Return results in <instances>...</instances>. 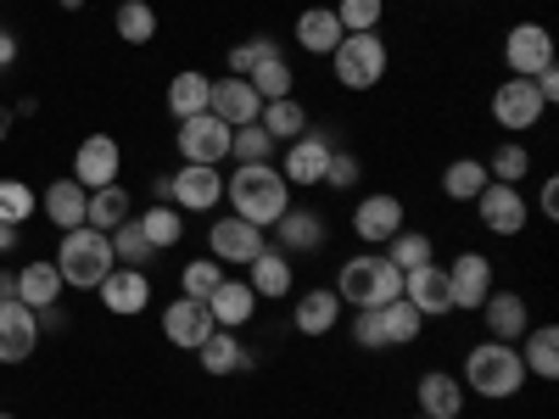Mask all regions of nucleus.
<instances>
[{"label": "nucleus", "mask_w": 559, "mask_h": 419, "mask_svg": "<svg viewBox=\"0 0 559 419\" xmlns=\"http://www.w3.org/2000/svg\"><path fill=\"white\" fill-rule=\"evenodd\" d=\"M247 84L258 89V101H280V96H292V68H286V57L258 62V68L247 73Z\"/></svg>", "instance_id": "58836bf2"}, {"label": "nucleus", "mask_w": 559, "mask_h": 419, "mask_svg": "<svg viewBox=\"0 0 559 419\" xmlns=\"http://www.w3.org/2000/svg\"><path fill=\"white\" fill-rule=\"evenodd\" d=\"M247 268H252L247 286H252L258 297H286V291H292V258H286V252H269V247H263Z\"/></svg>", "instance_id": "bb28decb"}, {"label": "nucleus", "mask_w": 559, "mask_h": 419, "mask_svg": "<svg viewBox=\"0 0 559 419\" xmlns=\"http://www.w3.org/2000/svg\"><path fill=\"white\" fill-rule=\"evenodd\" d=\"M62 297V274H57V263H28V268H17V302L23 308H51Z\"/></svg>", "instance_id": "b1692460"}, {"label": "nucleus", "mask_w": 559, "mask_h": 419, "mask_svg": "<svg viewBox=\"0 0 559 419\" xmlns=\"http://www.w3.org/2000/svg\"><path fill=\"white\" fill-rule=\"evenodd\" d=\"M543 218H559V184L554 179L543 184Z\"/></svg>", "instance_id": "3c124183"}, {"label": "nucleus", "mask_w": 559, "mask_h": 419, "mask_svg": "<svg viewBox=\"0 0 559 419\" xmlns=\"http://www.w3.org/2000/svg\"><path fill=\"white\" fill-rule=\"evenodd\" d=\"M269 57H280L274 39H247V45H236V51H229V73L247 79V73H252L258 62H269Z\"/></svg>", "instance_id": "de8ad7c7"}, {"label": "nucleus", "mask_w": 559, "mask_h": 419, "mask_svg": "<svg viewBox=\"0 0 559 419\" xmlns=\"http://www.w3.org/2000/svg\"><path fill=\"white\" fill-rule=\"evenodd\" d=\"M526 168H532L526 146H515V140H509V146H498V152H492V168H487V173H498V184H521V179H526Z\"/></svg>", "instance_id": "49530a36"}, {"label": "nucleus", "mask_w": 559, "mask_h": 419, "mask_svg": "<svg viewBox=\"0 0 559 419\" xmlns=\"http://www.w3.org/2000/svg\"><path fill=\"white\" fill-rule=\"evenodd\" d=\"M269 152H274V140L263 123H241L229 134V157H241V163H269Z\"/></svg>", "instance_id": "37998d69"}, {"label": "nucleus", "mask_w": 559, "mask_h": 419, "mask_svg": "<svg viewBox=\"0 0 559 419\" xmlns=\"http://www.w3.org/2000/svg\"><path fill=\"white\" fill-rule=\"evenodd\" d=\"M419 263H431V241L419 236V229H397L392 236V268H419Z\"/></svg>", "instance_id": "c03bdc74"}, {"label": "nucleus", "mask_w": 559, "mask_h": 419, "mask_svg": "<svg viewBox=\"0 0 559 419\" xmlns=\"http://www.w3.org/2000/svg\"><path fill=\"white\" fill-rule=\"evenodd\" d=\"M503 62L515 79H537L543 68H554V39L543 23H515L503 39Z\"/></svg>", "instance_id": "0eeeda50"}, {"label": "nucleus", "mask_w": 559, "mask_h": 419, "mask_svg": "<svg viewBox=\"0 0 559 419\" xmlns=\"http://www.w3.org/2000/svg\"><path fill=\"white\" fill-rule=\"evenodd\" d=\"M297 45H302V51H313V57H331L336 45H342L336 12H331V7H308V12L297 17Z\"/></svg>", "instance_id": "5701e85b"}, {"label": "nucleus", "mask_w": 559, "mask_h": 419, "mask_svg": "<svg viewBox=\"0 0 559 419\" xmlns=\"http://www.w3.org/2000/svg\"><path fill=\"white\" fill-rule=\"evenodd\" d=\"M0 302H17V274H0Z\"/></svg>", "instance_id": "864d4df0"}, {"label": "nucleus", "mask_w": 559, "mask_h": 419, "mask_svg": "<svg viewBox=\"0 0 559 419\" xmlns=\"http://www.w3.org/2000/svg\"><path fill=\"white\" fill-rule=\"evenodd\" d=\"M207 252H213L218 263H252V258L263 252V229L247 224V218H236V213H224V218H213V229H207Z\"/></svg>", "instance_id": "9d476101"}, {"label": "nucleus", "mask_w": 559, "mask_h": 419, "mask_svg": "<svg viewBox=\"0 0 559 419\" xmlns=\"http://www.w3.org/2000/svg\"><path fill=\"white\" fill-rule=\"evenodd\" d=\"M118 34H123V45H146L152 34H157V12L146 7V0H123L118 7Z\"/></svg>", "instance_id": "a19ab883"}, {"label": "nucleus", "mask_w": 559, "mask_h": 419, "mask_svg": "<svg viewBox=\"0 0 559 419\" xmlns=\"http://www.w3.org/2000/svg\"><path fill=\"white\" fill-rule=\"evenodd\" d=\"M17 247V224H0V252H12Z\"/></svg>", "instance_id": "5fc2aeb1"}, {"label": "nucleus", "mask_w": 559, "mask_h": 419, "mask_svg": "<svg viewBox=\"0 0 559 419\" xmlns=\"http://www.w3.org/2000/svg\"><path fill=\"white\" fill-rule=\"evenodd\" d=\"M381 7H386V0H342V7H331V12H336L342 34H376Z\"/></svg>", "instance_id": "79ce46f5"}, {"label": "nucleus", "mask_w": 559, "mask_h": 419, "mask_svg": "<svg viewBox=\"0 0 559 419\" xmlns=\"http://www.w3.org/2000/svg\"><path fill=\"white\" fill-rule=\"evenodd\" d=\"M481 313H487L492 342H521V336H526V302H521L515 291H492V297L481 302Z\"/></svg>", "instance_id": "4be33fe9"}, {"label": "nucleus", "mask_w": 559, "mask_h": 419, "mask_svg": "<svg viewBox=\"0 0 559 419\" xmlns=\"http://www.w3.org/2000/svg\"><path fill=\"white\" fill-rule=\"evenodd\" d=\"M96 291H102V308H107V313H123V319H134L140 308L152 302V279H146V268H123V263H118V268L102 279Z\"/></svg>", "instance_id": "4468645a"}, {"label": "nucleus", "mask_w": 559, "mask_h": 419, "mask_svg": "<svg viewBox=\"0 0 559 419\" xmlns=\"http://www.w3.org/2000/svg\"><path fill=\"white\" fill-rule=\"evenodd\" d=\"M280 241H286L292 252H313V247L324 241L319 213H308V207H302V213H292V207H286V213H280Z\"/></svg>", "instance_id": "f704fd0d"}, {"label": "nucleus", "mask_w": 559, "mask_h": 419, "mask_svg": "<svg viewBox=\"0 0 559 419\" xmlns=\"http://www.w3.org/2000/svg\"><path fill=\"white\" fill-rule=\"evenodd\" d=\"M481 184H487V168H481L476 157H459V163H448V173H442V191H448L453 202H476Z\"/></svg>", "instance_id": "c9c22d12"}, {"label": "nucleus", "mask_w": 559, "mask_h": 419, "mask_svg": "<svg viewBox=\"0 0 559 419\" xmlns=\"http://www.w3.org/2000/svg\"><path fill=\"white\" fill-rule=\"evenodd\" d=\"M0 419H12V414H7V408H0Z\"/></svg>", "instance_id": "13d9d810"}, {"label": "nucleus", "mask_w": 559, "mask_h": 419, "mask_svg": "<svg viewBox=\"0 0 559 419\" xmlns=\"http://www.w3.org/2000/svg\"><path fill=\"white\" fill-rule=\"evenodd\" d=\"M118 168H123V152L112 134H90L79 140L73 152V179L84 184V191H102V184H118Z\"/></svg>", "instance_id": "1a4fd4ad"}, {"label": "nucleus", "mask_w": 559, "mask_h": 419, "mask_svg": "<svg viewBox=\"0 0 559 419\" xmlns=\"http://www.w3.org/2000/svg\"><path fill=\"white\" fill-rule=\"evenodd\" d=\"M207 112H213V118H224L229 129H241V123H258L263 101H258V89H252L247 79H218V84H213Z\"/></svg>", "instance_id": "f3484780"}, {"label": "nucleus", "mask_w": 559, "mask_h": 419, "mask_svg": "<svg viewBox=\"0 0 559 419\" xmlns=\"http://www.w3.org/2000/svg\"><path fill=\"white\" fill-rule=\"evenodd\" d=\"M336 297L353 308H386L403 297V268H392V258H347Z\"/></svg>", "instance_id": "20e7f679"}, {"label": "nucleus", "mask_w": 559, "mask_h": 419, "mask_svg": "<svg viewBox=\"0 0 559 419\" xmlns=\"http://www.w3.org/2000/svg\"><path fill=\"white\" fill-rule=\"evenodd\" d=\"M403 302H414L419 313H453V297H448V268L437 263H419L403 274Z\"/></svg>", "instance_id": "a211bd4d"}, {"label": "nucleus", "mask_w": 559, "mask_h": 419, "mask_svg": "<svg viewBox=\"0 0 559 419\" xmlns=\"http://www.w3.org/2000/svg\"><path fill=\"white\" fill-rule=\"evenodd\" d=\"M224 196H229V207H236V218L269 229V224H280V213L292 207V184H286V173L269 168V163H241L236 179L224 184Z\"/></svg>", "instance_id": "f257e3e1"}, {"label": "nucleus", "mask_w": 559, "mask_h": 419, "mask_svg": "<svg viewBox=\"0 0 559 419\" xmlns=\"http://www.w3.org/2000/svg\"><path fill=\"white\" fill-rule=\"evenodd\" d=\"M197 358H202V369L207 375H229V369H252V352L229 336V331H213L202 347H197Z\"/></svg>", "instance_id": "c85d7f7f"}, {"label": "nucleus", "mask_w": 559, "mask_h": 419, "mask_svg": "<svg viewBox=\"0 0 559 419\" xmlns=\"http://www.w3.org/2000/svg\"><path fill=\"white\" fill-rule=\"evenodd\" d=\"M112 268H118V263H112V241L102 236V229H90V224L62 229V247H57V274H62V286L96 291Z\"/></svg>", "instance_id": "f03ea898"}, {"label": "nucleus", "mask_w": 559, "mask_h": 419, "mask_svg": "<svg viewBox=\"0 0 559 419\" xmlns=\"http://www.w3.org/2000/svg\"><path fill=\"white\" fill-rule=\"evenodd\" d=\"M521 363L532 369L537 381H554V375H559V331H554V324H537V331L526 336Z\"/></svg>", "instance_id": "72a5a7b5"}, {"label": "nucleus", "mask_w": 559, "mask_h": 419, "mask_svg": "<svg viewBox=\"0 0 559 419\" xmlns=\"http://www.w3.org/2000/svg\"><path fill=\"white\" fill-rule=\"evenodd\" d=\"M381 324H386V342H392V347H408V342L419 336V324H426V313H419L414 302H403V297H397V302H386V308H381Z\"/></svg>", "instance_id": "ea45409f"}, {"label": "nucleus", "mask_w": 559, "mask_h": 419, "mask_svg": "<svg viewBox=\"0 0 559 419\" xmlns=\"http://www.w3.org/2000/svg\"><path fill=\"white\" fill-rule=\"evenodd\" d=\"M229 129L224 118H213V112H197V118H179V134H174V146H179V157L185 163H202V168H218L224 157H229Z\"/></svg>", "instance_id": "423d86ee"}, {"label": "nucleus", "mask_w": 559, "mask_h": 419, "mask_svg": "<svg viewBox=\"0 0 559 419\" xmlns=\"http://www.w3.org/2000/svg\"><path fill=\"white\" fill-rule=\"evenodd\" d=\"M336 319H342V297L336 291H302V302H297V331L302 336H331Z\"/></svg>", "instance_id": "a878e982"}, {"label": "nucleus", "mask_w": 559, "mask_h": 419, "mask_svg": "<svg viewBox=\"0 0 559 419\" xmlns=\"http://www.w3.org/2000/svg\"><path fill=\"white\" fill-rule=\"evenodd\" d=\"M331 62H336V79L347 89H369V84H381V73H386V39L381 34H342Z\"/></svg>", "instance_id": "39448f33"}, {"label": "nucleus", "mask_w": 559, "mask_h": 419, "mask_svg": "<svg viewBox=\"0 0 559 419\" xmlns=\"http://www.w3.org/2000/svg\"><path fill=\"white\" fill-rule=\"evenodd\" d=\"M207 313H213L218 331H236V324H247L258 313V291L247 286V279H224V286L207 297Z\"/></svg>", "instance_id": "aec40b11"}, {"label": "nucleus", "mask_w": 559, "mask_h": 419, "mask_svg": "<svg viewBox=\"0 0 559 419\" xmlns=\"http://www.w3.org/2000/svg\"><path fill=\"white\" fill-rule=\"evenodd\" d=\"M414 419H426V414H414Z\"/></svg>", "instance_id": "bf43d9fd"}, {"label": "nucleus", "mask_w": 559, "mask_h": 419, "mask_svg": "<svg viewBox=\"0 0 559 419\" xmlns=\"http://www.w3.org/2000/svg\"><path fill=\"white\" fill-rule=\"evenodd\" d=\"M353 342L369 347V352L392 347V342H386V324H381V308H358V319H353Z\"/></svg>", "instance_id": "09e8293b"}, {"label": "nucleus", "mask_w": 559, "mask_h": 419, "mask_svg": "<svg viewBox=\"0 0 559 419\" xmlns=\"http://www.w3.org/2000/svg\"><path fill=\"white\" fill-rule=\"evenodd\" d=\"M448 297H453V308H481V302L492 297V263H487L481 252L453 258V268H448Z\"/></svg>", "instance_id": "f8f14e48"}, {"label": "nucleus", "mask_w": 559, "mask_h": 419, "mask_svg": "<svg viewBox=\"0 0 559 419\" xmlns=\"http://www.w3.org/2000/svg\"><path fill=\"white\" fill-rule=\"evenodd\" d=\"M218 331L213 324V313H207V302H191V297H179V302H168V313H163V336L174 342V347H202L207 336Z\"/></svg>", "instance_id": "2eb2a0df"}, {"label": "nucleus", "mask_w": 559, "mask_h": 419, "mask_svg": "<svg viewBox=\"0 0 559 419\" xmlns=\"http://www.w3.org/2000/svg\"><path fill=\"white\" fill-rule=\"evenodd\" d=\"M218 286H224V263L218 258H197V263H185V274H179V291L191 302H207Z\"/></svg>", "instance_id": "e433bc0d"}, {"label": "nucleus", "mask_w": 559, "mask_h": 419, "mask_svg": "<svg viewBox=\"0 0 559 419\" xmlns=\"http://www.w3.org/2000/svg\"><path fill=\"white\" fill-rule=\"evenodd\" d=\"M34 218V191L23 179H0V224H23Z\"/></svg>", "instance_id": "a18cd8bd"}, {"label": "nucleus", "mask_w": 559, "mask_h": 419, "mask_svg": "<svg viewBox=\"0 0 559 419\" xmlns=\"http://www.w3.org/2000/svg\"><path fill=\"white\" fill-rule=\"evenodd\" d=\"M324 163H331V140L324 134H297L286 152V184H319Z\"/></svg>", "instance_id": "412c9836"}, {"label": "nucleus", "mask_w": 559, "mask_h": 419, "mask_svg": "<svg viewBox=\"0 0 559 419\" xmlns=\"http://www.w3.org/2000/svg\"><path fill=\"white\" fill-rule=\"evenodd\" d=\"M481 224L492 229V236H521L526 229V202L515 184H481Z\"/></svg>", "instance_id": "dca6fc26"}, {"label": "nucleus", "mask_w": 559, "mask_h": 419, "mask_svg": "<svg viewBox=\"0 0 559 419\" xmlns=\"http://www.w3.org/2000/svg\"><path fill=\"white\" fill-rule=\"evenodd\" d=\"M548 101L537 96V84L532 79H503L498 84V96H492V118L509 129V134H526L532 123H543Z\"/></svg>", "instance_id": "6e6552de"}, {"label": "nucleus", "mask_w": 559, "mask_h": 419, "mask_svg": "<svg viewBox=\"0 0 559 419\" xmlns=\"http://www.w3.org/2000/svg\"><path fill=\"white\" fill-rule=\"evenodd\" d=\"M464 386L481 392V397H515L526 386V363L509 342L471 347V358H464Z\"/></svg>", "instance_id": "7ed1b4c3"}, {"label": "nucleus", "mask_w": 559, "mask_h": 419, "mask_svg": "<svg viewBox=\"0 0 559 419\" xmlns=\"http://www.w3.org/2000/svg\"><path fill=\"white\" fill-rule=\"evenodd\" d=\"M464 408V386L453 375H426L419 381V414L426 419H459Z\"/></svg>", "instance_id": "cd10ccee"}, {"label": "nucleus", "mask_w": 559, "mask_h": 419, "mask_svg": "<svg viewBox=\"0 0 559 419\" xmlns=\"http://www.w3.org/2000/svg\"><path fill=\"white\" fill-rule=\"evenodd\" d=\"M57 7H62V12H79V7H84V0H57Z\"/></svg>", "instance_id": "4d7b16f0"}, {"label": "nucleus", "mask_w": 559, "mask_h": 419, "mask_svg": "<svg viewBox=\"0 0 559 419\" xmlns=\"http://www.w3.org/2000/svg\"><path fill=\"white\" fill-rule=\"evenodd\" d=\"M353 229H358V241H369V247L392 241L403 229V202L397 196H364V207L353 213Z\"/></svg>", "instance_id": "6ab92c4d"}, {"label": "nucleus", "mask_w": 559, "mask_h": 419, "mask_svg": "<svg viewBox=\"0 0 559 419\" xmlns=\"http://www.w3.org/2000/svg\"><path fill=\"white\" fill-rule=\"evenodd\" d=\"M84 207H90V191L79 179H57L51 191H45V218H51L57 229H79L84 224Z\"/></svg>", "instance_id": "393cba45"}, {"label": "nucleus", "mask_w": 559, "mask_h": 419, "mask_svg": "<svg viewBox=\"0 0 559 419\" xmlns=\"http://www.w3.org/2000/svg\"><path fill=\"white\" fill-rule=\"evenodd\" d=\"M7 134H12V112H7V107H0V140H7Z\"/></svg>", "instance_id": "6e6d98bb"}, {"label": "nucleus", "mask_w": 559, "mask_h": 419, "mask_svg": "<svg viewBox=\"0 0 559 419\" xmlns=\"http://www.w3.org/2000/svg\"><path fill=\"white\" fill-rule=\"evenodd\" d=\"M12 62H17V39L0 28V68H12Z\"/></svg>", "instance_id": "603ef678"}, {"label": "nucleus", "mask_w": 559, "mask_h": 419, "mask_svg": "<svg viewBox=\"0 0 559 419\" xmlns=\"http://www.w3.org/2000/svg\"><path fill=\"white\" fill-rule=\"evenodd\" d=\"M218 196H224L218 168L185 163V168L168 179V202H174V207H185V213H207V207H218Z\"/></svg>", "instance_id": "9b49d317"}, {"label": "nucleus", "mask_w": 559, "mask_h": 419, "mask_svg": "<svg viewBox=\"0 0 559 419\" xmlns=\"http://www.w3.org/2000/svg\"><path fill=\"white\" fill-rule=\"evenodd\" d=\"M39 347V319L23 302H0V363H23Z\"/></svg>", "instance_id": "ddd939ff"}, {"label": "nucleus", "mask_w": 559, "mask_h": 419, "mask_svg": "<svg viewBox=\"0 0 559 419\" xmlns=\"http://www.w3.org/2000/svg\"><path fill=\"white\" fill-rule=\"evenodd\" d=\"M140 229H146V241H152L157 252H168V247H179V236H185V218H179L168 202H157L152 213H140Z\"/></svg>", "instance_id": "4c0bfd02"}, {"label": "nucleus", "mask_w": 559, "mask_h": 419, "mask_svg": "<svg viewBox=\"0 0 559 419\" xmlns=\"http://www.w3.org/2000/svg\"><path fill=\"white\" fill-rule=\"evenodd\" d=\"M107 241H112V263H123V268H146V263L157 258V247L146 241V229H140V218H123Z\"/></svg>", "instance_id": "2f4dec72"}, {"label": "nucleus", "mask_w": 559, "mask_h": 419, "mask_svg": "<svg viewBox=\"0 0 559 419\" xmlns=\"http://www.w3.org/2000/svg\"><path fill=\"white\" fill-rule=\"evenodd\" d=\"M207 101H213V79L207 73H179L168 84V112L174 118H197V112H207Z\"/></svg>", "instance_id": "7c9ffc66"}, {"label": "nucleus", "mask_w": 559, "mask_h": 419, "mask_svg": "<svg viewBox=\"0 0 559 419\" xmlns=\"http://www.w3.org/2000/svg\"><path fill=\"white\" fill-rule=\"evenodd\" d=\"M358 157L353 152H331V163H324V179L319 184H331V191H347V184H358Z\"/></svg>", "instance_id": "8fccbe9b"}, {"label": "nucleus", "mask_w": 559, "mask_h": 419, "mask_svg": "<svg viewBox=\"0 0 559 419\" xmlns=\"http://www.w3.org/2000/svg\"><path fill=\"white\" fill-rule=\"evenodd\" d=\"M123 218H129V191H123V184H102V191H90V207H84V224L90 229L112 236Z\"/></svg>", "instance_id": "c756f323"}, {"label": "nucleus", "mask_w": 559, "mask_h": 419, "mask_svg": "<svg viewBox=\"0 0 559 419\" xmlns=\"http://www.w3.org/2000/svg\"><path fill=\"white\" fill-rule=\"evenodd\" d=\"M258 123L269 129V140H297V134H308V112H302V101H297V96H280V101H263Z\"/></svg>", "instance_id": "473e14b6"}]
</instances>
